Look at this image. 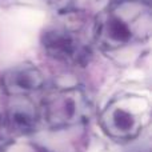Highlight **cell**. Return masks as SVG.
<instances>
[{
	"label": "cell",
	"instance_id": "6da1fadb",
	"mask_svg": "<svg viewBox=\"0 0 152 152\" xmlns=\"http://www.w3.org/2000/svg\"><path fill=\"white\" fill-rule=\"evenodd\" d=\"M152 8L148 0H115L94 24V40L104 52H118L150 39Z\"/></svg>",
	"mask_w": 152,
	"mask_h": 152
},
{
	"label": "cell",
	"instance_id": "7a4b0ae2",
	"mask_svg": "<svg viewBox=\"0 0 152 152\" xmlns=\"http://www.w3.org/2000/svg\"><path fill=\"white\" fill-rule=\"evenodd\" d=\"M87 20L76 12L61 13L42 35V45L48 56L69 66H81L91 55Z\"/></svg>",
	"mask_w": 152,
	"mask_h": 152
},
{
	"label": "cell",
	"instance_id": "3957f363",
	"mask_svg": "<svg viewBox=\"0 0 152 152\" xmlns=\"http://www.w3.org/2000/svg\"><path fill=\"white\" fill-rule=\"evenodd\" d=\"M151 100L140 94H123L107 104L100 124L110 137L118 142L134 140L151 121Z\"/></svg>",
	"mask_w": 152,
	"mask_h": 152
},
{
	"label": "cell",
	"instance_id": "277c9868",
	"mask_svg": "<svg viewBox=\"0 0 152 152\" xmlns=\"http://www.w3.org/2000/svg\"><path fill=\"white\" fill-rule=\"evenodd\" d=\"M92 104L80 87H64L47 95L42 105V116L52 129L79 126L89 118Z\"/></svg>",
	"mask_w": 152,
	"mask_h": 152
},
{
	"label": "cell",
	"instance_id": "5b68a950",
	"mask_svg": "<svg viewBox=\"0 0 152 152\" xmlns=\"http://www.w3.org/2000/svg\"><path fill=\"white\" fill-rule=\"evenodd\" d=\"M45 84V76L37 67L23 64L5 71L1 75L0 86L10 97L31 96L40 91Z\"/></svg>",
	"mask_w": 152,
	"mask_h": 152
},
{
	"label": "cell",
	"instance_id": "8992f818",
	"mask_svg": "<svg viewBox=\"0 0 152 152\" xmlns=\"http://www.w3.org/2000/svg\"><path fill=\"white\" fill-rule=\"evenodd\" d=\"M10 99L7 112L4 115L8 131L18 135H27L34 132L39 123L40 113L31 97L16 96Z\"/></svg>",
	"mask_w": 152,
	"mask_h": 152
},
{
	"label": "cell",
	"instance_id": "52a82bcc",
	"mask_svg": "<svg viewBox=\"0 0 152 152\" xmlns=\"http://www.w3.org/2000/svg\"><path fill=\"white\" fill-rule=\"evenodd\" d=\"M1 152H50L45 148H42L36 144L32 143H23V142H16L12 144L7 145Z\"/></svg>",
	"mask_w": 152,
	"mask_h": 152
},
{
	"label": "cell",
	"instance_id": "ba28073f",
	"mask_svg": "<svg viewBox=\"0 0 152 152\" xmlns=\"http://www.w3.org/2000/svg\"><path fill=\"white\" fill-rule=\"evenodd\" d=\"M37 1L43 3L44 5L50 8H55V10H64L72 0H37Z\"/></svg>",
	"mask_w": 152,
	"mask_h": 152
},
{
	"label": "cell",
	"instance_id": "9c48e42d",
	"mask_svg": "<svg viewBox=\"0 0 152 152\" xmlns=\"http://www.w3.org/2000/svg\"><path fill=\"white\" fill-rule=\"evenodd\" d=\"M8 128H7V124H5L4 120V116H0V140L4 139L5 136L8 135Z\"/></svg>",
	"mask_w": 152,
	"mask_h": 152
},
{
	"label": "cell",
	"instance_id": "30bf717a",
	"mask_svg": "<svg viewBox=\"0 0 152 152\" xmlns=\"http://www.w3.org/2000/svg\"><path fill=\"white\" fill-rule=\"evenodd\" d=\"M143 152H150V151H148V150H147V151H143Z\"/></svg>",
	"mask_w": 152,
	"mask_h": 152
}]
</instances>
